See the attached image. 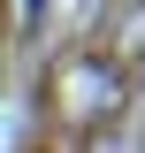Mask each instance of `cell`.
I'll list each match as a JSON object with an SVG mask.
<instances>
[{
	"mask_svg": "<svg viewBox=\"0 0 145 153\" xmlns=\"http://www.w3.org/2000/svg\"><path fill=\"white\" fill-rule=\"evenodd\" d=\"M23 16H46V0H23Z\"/></svg>",
	"mask_w": 145,
	"mask_h": 153,
	"instance_id": "cell-1",
	"label": "cell"
}]
</instances>
